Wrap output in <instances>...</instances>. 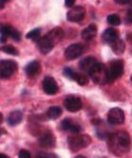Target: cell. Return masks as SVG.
<instances>
[{
    "label": "cell",
    "mask_w": 132,
    "mask_h": 158,
    "mask_svg": "<svg viewBox=\"0 0 132 158\" xmlns=\"http://www.w3.org/2000/svg\"><path fill=\"white\" fill-rule=\"evenodd\" d=\"M1 49H2L5 53L10 54V55H14V56H16V55L19 54V51L17 50L16 48H14V47H12V46H10V45H7V46L2 47Z\"/></svg>",
    "instance_id": "26"
},
{
    "label": "cell",
    "mask_w": 132,
    "mask_h": 158,
    "mask_svg": "<svg viewBox=\"0 0 132 158\" xmlns=\"http://www.w3.org/2000/svg\"><path fill=\"white\" fill-rule=\"evenodd\" d=\"M38 143L42 148H53L56 145V137L51 132H46L40 136Z\"/></svg>",
    "instance_id": "12"
},
{
    "label": "cell",
    "mask_w": 132,
    "mask_h": 158,
    "mask_svg": "<svg viewBox=\"0 0 132 158\" xmlns=\"http://www.w3.org/2000/svg\"><path fill=\"white\" fill-rule=\"evenodd\" d=\"M25 71L28 77H35L41 73V64L38 61H33L26 66Z\"/></svg>",
    "instance_id": "16"
},
{
    "label": "cell",
    "mask_w": 132,
    "mask_h": 158,
    "mask_svg": "<svg viewBox=\"0 0 132 158\" xmlns=\"http://www.w3.org/2000/svg\"><path fill=\"white\" fill-rule=\"evenodd\" d=\"M75 3H76V0H65V6L67 8H72L75 5Z\"/></svg>",
    "instance_id": "31"
},
{
    "label": "cell",
    "mask_w": 132,
    "mask_h": 158,
    "mask_svg": "<svg viewBox=\"0 0 132 158\" xmlns=\"http://www.w3.org/2000/svg\"><path fill=\"white\" fill-rule=\"evenodd\" d=\"M89 76L94 83L97 84H107L110 83L108 74V67L102 63H96L90 70Z\"/></svg>",
    "instance_id": "2"
},
{
    "label": "cell",
    "mask_w": 132,
    "mask_h": 158,
    "mask_svg": "<svg viewBox=\"0 0 132 158\" xmlns=\"http://www.w3.org/2000/svg\"><path fill=\"white\" fill-rule=\"evenodd\" d=\"M86 14L85 8L82 6H76L73 7L68 12H67V20L73 23H79L81 22Z\"/></svg>",
    "instance_id": "8"
},
{
    "label": "cell",
    "mask_w": 132,
    "mask_h": 158,
    "mask_svg": "<svg viewBox=\"0 0 132 158\" xmlns=\"http://www.w3.org/2000/svg\"><path fill=\"white\" fill-rule=\"evenodd\" d=\"M74 81H76L81 86L87 85L88 82H89V79H88V77L86 75H84V74H81V73H76Z\"/></svg>",
    "instance_id": "23"
},
{
    "label": "cell",
    "mask_w": 132,
    "mask_h": 158,
    "mask_svg": "<svg viewBox=\"0 0 132 158\" xmlns=\"http://www.w3.org/2000/svg\"><path fill=\"white\" fill-rule=\"evenodd\" d=\"M125 113L121 108H111L108 113V122L111 125H121L125 122Z\"/></svg>",
    "instance_id": "6"
},
{
    "label": "cell",
    "mask_w": 132,
    "mask_h": 158,
    "mask_svg": "<svg viewBox=\"0 0 132 158\" xmlns=\"http://www.w3.org/2000/svg\"><path fill=\"white\" fill-rule=\"evenodd\" d=\"M3 118H3V114H2L1 113H0V124H1V123L3 122Z\"/></svg>",
    "instance_id": "36"
},
{
    "label": "cell",
    "mask_w": 132,
    "mask_h": 158,
    "mask_svg": "<svg viewBox=\"0 0 132 158\" xmlns=\"http://www.w3.org/2000/svg\"><path fill=\"white\" fill-rule=\"evenodd\" d=\"M9 156L6 155V154H3V153H0V158H8Z\"/></svg>",
    "instance_id": "37"
},
{
    "label": "cell",
    "mask_w": 132,
    "mask_h": 158,
    "mask_svg": "<svg viewBox=\"0 0 132 158\" xmlns=\"http://www.w3.org/2000/svg\"><path fill=\"white\" fill-rule=\"evenodd\" d=\"M46 35L52 40V42L54 43L55 46H56L58 43H60L62 40V38L64 36V31H62V27H57L53 28L52 31H50Z\"/></svg>",
    "instance_id": "18"
},
{
    "label": "cell",
    "mask_w": 132,
    "mask_h": 158,
    "mask_svg": "<svg viewBox=\"0 0 132 158\" xmlns=\"http://www.w3.org/2000/svg\"><path fill=\"white\" fill-rule=\"evenodd\" d=\"M110 146L116 154L126 153L130 149V137L126 132H118L110 137Z\"/></svg>",
    "instance_id": "1"
},
{
    "label": "cell",
    "mask_w": 132,
    "mask_h": 158,
    "mask_svg": "<svg viewBox=\"0 0 132 158\" xmlns=\"http://www.w3.org/2000/svg\"><path fill=\"white\" fill-rule=\"evenodd\" d=\"M119 38V33L118 31L115 30L114 27H109L103 32L102 34V40H103L104 43L106 44H110L113 41H115L116 39Z\"/></svg>",
    "instance_id": "14"
},
{
    "label": "cell",
    "mask_w": 132,
    "mask_h": 158,
    "mask_svg": "<svg viewBox=\"0 0 132 158\" xmlns=\"http://www.w3.org/2000/svg\"><path fill=\"white\" fill-rule=\"evenodd\" d=\"M64 107L67 111L71 113H76L78 112L82 108V102L81 99L75 95H69L65 98L63 102Z\"/></svg>",
    "instance_id": "7"
},
{
    "label": "cell",
    "mask_w": 132,
    "mask_h": 158,
    "mask_svg": "<svg viewBox=\"0 0 132 158\" xmlns=\"http://www.w3.org/2000/svg\"><path fill=\"white\" fill-rule=\"evenodd\" d=\"M62 110L60 106H52L47 110V117L50 119H58L62 116Z\"/></svg>",
    "instance_id": "22"
},
{
    "label": "cell",
    "mask_w": 132,
    "mask_h": 158,
    "mask_svg": "<svg viewBox=\"0 0 132 158\" xmlns=\"http://www.w3.org/2000/svg\"><path fill=\"white\" fill-rule=\"evenodd\" d=\"M108 23L110 24L111 26H119L121 24V19L117 14H110L107 18Z\"/></svg>",
    "instance_id": "25"
},
{
    "label": "cell",
    "mask_w": 132,
    "mask_h": 158,
    "mask_svg": "<svg viewBox=\"0 0 132 158\" xmlns=\"http://www.w3.org/2000/svg\"><path fill=\"white\" fill-rule=\"evenodd\" d=\"M127 4L130 5V6H132V0H128V3Z\"/></svg>",
    "instance_id": "38"
},
{
    "label": "cell",
    "mask_w": 132,
    "mask_h": 158,
    "mask_svg": "<svg viewBox=\"0 0 132 158\" xmlns=\"http://www.w3.org/2000/svg\"><path fill=\"white\" fill-rule=\"evenodd\" d=\"M83 51H84V48L81 44H73L65 49L64 56L66 60L72 61L80 57L83 54Z\"/></svg>",
    "instance_id": "9"
},
{
    "label": "cell",
    "mask_w": 132,
    "mask_h": 158,
    "mask_svg": "<svg viewBox=\"0 0 132 158\" xmlns=\"http://www.w3.org/2000/svg\"><path fill=\"white\" fill-rule=\"evenodd\" d=\"M68 146L73 152H77L81 149L88 147L92 142V138L88 135H78L75 134L74 135H71L67 139Z\"/></svg>",
    "instance_id": "3"
},
{
    "label": "cell",
    "mask_w": 132,
    "mask_h": 158,
    "mask_svg": "<svg viewBox=\"0 0 132 158\" xmlns=\"http://www.w3.org/2000/svg\"><path fill=\"white\" fill-rule=\"evenodd\" d=\"M14 28L10 26V25H6L0 22V33H1V36H0V42L1 43H6L7 39L9 37H10V34L12 32V31Z\"/></svg>",
    "instance_id": "21"
},
{
    "label": "cell",
    "mask_w": 132,
    "mask_h": 158,
    "mask_svg": "<svg viewBox=\"0 0 132 158\" xmlns=\"http://www.w3.org/2000/svg\"><path fill=\"white\" fill-rule=\"evenodd\" d=\"M10 1V0H0V10L3 9L5 7V5Z\"/></svg>",
    "instance_id": "33"
},
{
    "label": "cell",
    "mask_w": 132,
    "mask_h": 158,
    "mask_svg": "<svg viewBox=\"0 0 132 158\" xmlns=\"http://www.w3.org/2000/svg\"><path fill=\"white\" fill-rule=\"evenodd\" d=\"M41 37V28H35V30L29 31L27 34H26V38L27 39H31L33 40L34 42H36L39 38Z\"/></svg>",
    "instance_id": "24"
},
{
    "label": "cell",
    "mask_w": 132,
    "mask_h": 158,
    "mask_svg": "<svg viewBox=\"0 0 132 158\" xmlns=\"http://www.w3.org/2000/svg\"><path fill=\"white\" fill-rule=\"evenodd\" d=\"M110 48L113 51L114 54L116 55H122L125 50H126V44L125 42L121 39H116L115 41H113L112 43H110Z\"/></svg>",
    "instance_id": "20"
},
{
    "label": "cell",
    "mask_w": 132,
    "mask_h": 158,
    "mask_svg": "<svg viewBox=\"0 0 132 158\" xmlns=\"http://www.w3.org/2000/svg\"><path fill=\"white\" fill-rule=\"evenodd\" d=\"M42 90L46 94L53 96L56 95L58 91V86L57 81L52 77H46L42 81Z\"/></svg>",
    "instance_id": "11"
},
{
    "label": "cell",
    "mask_w": 132,
    "mask_h": 158,
    "mask_svg": "<svg viewBox=\"0 0 132 158\" xmlns=\"http://www.w3.org/2000/svg\"><path fill=\"white\" fill-rule=\"evenodd\" d=\"M108 74L110 82L122 77L124 74V61L120 59L111 61L108 67Z\"/></svg>",
    "instance_id": "4"
},
{
    "label": "cell",
    "mask_w": 132,
    "mask_h": 158,
    "mask_svg": "<svg viewBox=\"0 0 132 158\" xmlns=\"http://www.w3.org/2000/svg\"><path fill=\"white\" fill-rule=\"evenodd\" d=\"M97 35V27L95 24H91L85 27L81 32V37L85 41H91Z\"/></svg>",
    "instance_id": "15"
},
{
    "label": "cell",
    "mask_w": 132,
    "mask_h": 158,
    "mask_svg": "<svg viewBox=\"0 0 132 158\" xmlns=\"http://www.w3.org/2000/svg\"><path fill=\"white\" fill-rule=\"evenodd\" d=\"M76 73H77V72H75V71L73 70L72 68H70V67H65V68L63 69V75H64L66 78H68V79H70V80H73V81H74V78H75V76H76Z\"/></svg>",
    "instance_id": "27"
},
{
    "label": "cell",
    "mask_w": 132,
    "mask_h": 158,
    "mask_svg": "<svg viewBox=\"0 0 132 158\" xmlns=\"http://www.w3.org/2000/svg\"><path fill=\"white\" fill-rule=\"evenodd\" d=\"M130 80H131V81H132V76L130 77Z\"/></svg>",
    "instance_id": "40"
},
{
    "label": "cell",
    "mask_w": 132,
    "mask_h": 158,
    "mask_svg": "<svg viewBox=\"0 0 132 158\" xmlns=\"http://www.w3.org/2000/svg\"><path fill=\"white\" fill-rule=\"evenodd\" d=\"M97 63V60L94 56H88L79 62V68L85 72H89V70Z\"/></svg>",
    "instance_id": "19"
},
{
    "label": "cell",
    "mask_w": 132,
    "mask_h": 158,
    "mask_svg": "<svg viewBox=\"0 0 132 158\" xmlns=\"http://www.w3.org/2000/svg\"><path fill=\"white\" fill-rule=\"evenodd\" d=\"M36 44H37V48L40 50V52L45 55L48 54L55 47V44L47 35L43 36V37H40L36 41Z\"/></svg>",
    "instance_id": "10"
},
{
    "label": "cell",
    "mask_w": 132,
    "mask_h": 158,
    "mask_svg": "<svg viewBox=\"0 0 132 158\" xmlns=\"http://www.w3.org/2000/svg\"><path fill=\"white\" fill-rule=\"evenodd\" d=\"M10 37L14 40V41H16V42H19L20 40H21V33L18 31H16L15 28L12 31V32H11V34H10Z\"/></svg>",
    "instance_id": "28"
},
{
    "label": "cell",
    "mask_w": 132,
    "mask_h": 158,
    "mask_svg": "<svg viewBox=\"0 0 132 158\" xmlns=\"http://www.w3.org/2000/svg\"><path fill=\"white\" fill-rule=\"evenodd\" d=\"M17 70V64L12 60L0 61V78L9 79Z\"/></svg>",
    "instance_id": "5"
},
{
    "label": "cell",
    "mask_w": 132,
    "mask_h": 158,
    "mask_svg": "<svg viewBox=\"0 0 132 158\" xmlns=\"http://www.w3.org/2000/svg\"><path fill=\"white\" fill-rule=\"evenodd\" d=\"M126 18V21H127L128 23H131V24H132V10H128V11H127Z\"/></svg>",
    "instance_id": "32"
},
{
    "label": "cell",
    "mask_w": 132,
    "mask_h": 158,
    "mask_svg": "<svg viewBox=\"0 0 132 158\" xmlns=\"http://www.w3.org/2000/svg\"><path fill=\"white\" fill-rule=\"evenodd\" d=\"M62 129L63 131L70 132L72 134H79L81 132V127L78 123L74 122L71 118H68L62 120Z\"/></svg>",
    "instance_id": "13"
},
{
    "label": "cell",
    "mask_w": 132,
    "mask_h": 158,
    "mask_svg": "<svg viewBox=\"0 0 132 158\" xmlns=\"http://www.w3.org/2000/svg\"><path fill=\"white\" fill-rule=\"evenodd\" d=\"M115 2L120 5H126L128 3V0H115Z\"/></svg>",
    "instance_id": "34"
},
{
    "label": "cell",
    "mask_w": 132,
    "mask_h": 158,
    "mask_svg": "<svg viewBox=\"0 0 132 158\" xmlns=\"http://www.w3.org/2000/svg\"><path fill=\"white\" fill-rule=\"evenodd\" d=\"M130 39H131V40H132V33H131V34H130Z\"/></svg>",
    "instance_id": "39"
},
{
    "label": "cell",
    "mask_w": 132,
    "mask_h": 158,
    "mask_svg": "<svg viewBox=\"0 0 132 158\" xmlns=\"http://www.w3.org/2000/svg\"><path fill=\"white\" fill-rule=\"evenodd\" d=\"M23 120V113L20 110L12 111L8 117L7 122L10 126H16L20 124Z\"/></svg>",
    "instance_id": "17"
},
{
    "label": "cell",
    "mask_w": 132,
    "mask_h": 158,
    "mask_svg": "<svg viewBox=\"0 0 132 158\" xmlns=\"http://www.w3.org/2000/svg\"><path fill=\"white\" fill-rule=\"evenodd\" d=\"M37 157H46V158H47V157H57V155H56V154H54V153L41 152V153H39V154L37 155Z\"/></svg>",
    "instance_id": "30"
},
{
    "label": "cell",
    "mask_w": 132,
    "mask_h": 158,
    "mask_svg": "<svg viewBox=\"0 0 132 158\" xmlns=\"http://www.w3.org/2000/svg\"><path fill=\"white\" fill-rule=\"evenodd\" d=\"M19 157L20 158H30V153L26 150H22L19 152Z\"/></svg>",
    "instance_id": "29"
},
{
    "label": "cell",
    "mask_w": 132,
    "mask_h": 158,
    "mask_svg": "<svg viewBox=\"0 0 132 158\" xmlns=\"http://www.w3.org/2000/svg\"><path fill=\"white\" fill-rule=\"evenodd\" d=\"M4 134H6L5 130H3V129H2V128H0V136H1L2 135H4Z\"/></svg>",
    "instance_id": "35"
}]
</instances>
